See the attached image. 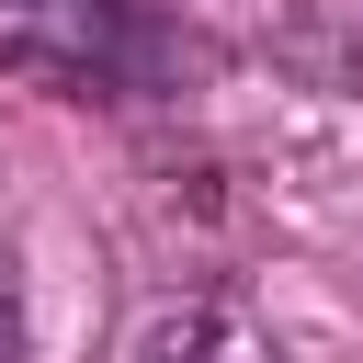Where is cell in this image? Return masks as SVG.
<instances>
[{
    "mask_svg": "<svg viewBox=\"0 0 363 363\" xmlns=\"http://www.w3.org/2000/svg\"><path fill=\"white\" fill-rule=\"evenodd\" d=\"M34 352V295H23V250L0 238V363H23Z\"/></svg>",
    "mask_w": 363,
    "mask_h": 363,
    "instance_id": "obj_3",
    "label": "cell"
},
{
    "mask_svg": "<svg viewBox=\"0 0 363 363\" xmlns=\"http://www.w3.org/2000/svg\"><path fill=\"white\" fill-rule=\"evenodd\" d=\"M113 363H272V329H261L238 295L182 284V295L136 306V329L113 340Z\"/></svg>",
    "mask_w": 363,
    "mask_h": 363,
    "instance_id": "obj_2",
    "label": "cell"
},
{
    "mask_svg": "<svg viewBox=\"0 0 363 363\" xmlns=\"http://www.w3.org/2000/svg\"><path fill=\"white\" fill-rule=\"evenodd\" d=\"M0 68L68 102H125V91H159L182 45L147 0H0Z\"/></svg>",
    "mask_w": 363,
    "mask_h": 363,
    "instance_id": "obj_1",
    "label": "cell"
}]
</instances>
